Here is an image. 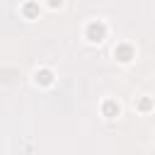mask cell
I'll list each match as a JSON object with an SVG mask.
<instances>
[{"mask_svg": "<svg viewBox=\"0 0 155 155\" xmlns=\"http://www.w3.org/2000/svg\"><path fill=\"white\" fill-rule=\"evenodd\" d=\"M85 36H87V41L99 44V41H104V36H107V27H104L102 22H90L87 29H85Z\"/></svg>", "mask_w": 155, "mask_h": 155, "instance_id": "6da1fadb", "label": "cell"}, {"mask_svg": "<svg viewBox=\"0 0 155 155\" xmlns=\"http://www.w3.org/2000/svg\"><path fill=\"white\" fill-rule=\"evenodd\" d=\"M114 58L121 61V63H128L133 58V46L131 44H116L114 46Z\"/></svg>", "mask_w": 155, "mask_h": 155, "instance_id": "7a4b0ae2", "label": "cell"}, {"mask_svg": "<svg viewBox=\"0 0 155 155\" xmlns=\"http://www.w3.org/2000/svg\"><path fill=\"white\" fill-rule=\"evenodd\" d=\"M34 80H36V85H41V87H48V85H53V70H51V68H39L36 75H34Z\"/></svg>", "mask_w": 155, "mask_h": 155, "instance_id": "3957f363", "label": "cell"}, {"mask_svg": "<svg viewBox=\"0 0 155 155\" xmlns=\"http://www.w3.org/2000/svg\"><path fill=\"white\" fill-rule=\"evenodd\" d=\"M102 114H104L107 119L119 116V104H116L114 99H104V102H102Z\"/></svg>", "mask_w": 155, "mask_h": 155, "instance_id": "277c9868", "label": "cell"}, {"mask_svg": "<svg viewBox=\"0 0 155 155\" xmlns=\"http://www.w3.org/2000/svg\"><path fill=\"white\" fill-rule=\"evenodd\" d=\"M22 15H24L27 19H36V17H39V5H36V2H24V5H22Z\"/></svg>", "mask_w": 155, "mask_h": 155, "instance_id": "5b68a950", "label": "cell"}, {"mask_svg": "<svg viewBox=\"0 0 155 155\" xmlns=\"http://www.w3.org/2000/svg\"><path fill=\"white\" fill-rule=\"evenodd\" d=\"M150 107H153V102H150V97H143V99L138 102V109H140V111H150Z\"/></svg>", "mask_w": 155, "mask_h": 155, "instance_id": "8992f818", "label": "cell"}, {"mask_svg": "<svg viewBox=\"0 0 155 155\" xmlns=\"http://www.w3.org/2000/svg\"><path fill=\"white\" fill-rule=\"evenodd\" d=\"M63 5V0H48V7L51 10H56V7H61Z\"/></svg>", "mask_w": 155, "mask_h": 155, "instance_id": "52a82bcc", "label": "cell"}]
</instances>
